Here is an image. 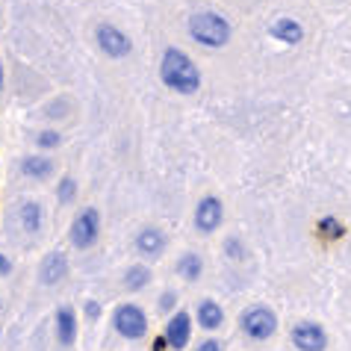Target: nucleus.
Masks as SVG:
<instances>
[{"instance_id": "obj_1", "label": "nucleus", "mask_w": 351, "mask_h": 351, "mask_svg": "<svg viewBox=\"0 0 351 351\" xmlns=\"http://www.w3.org/2000/svg\"><path fill=\"white\" fill-rule=\"evenodd\" d=\"M160 77L169 89L180 95H195L201 89V71L180 47H169L160 60Z\"/></svg>"}, {"instance_id": "obj_2", "label": "nucleus", "mask_w": 351, "mask_h": 351, "mask_svg": "<svg viewBox=\"0 0 351 351\" xmlns=\"http://www.w3.org/2000/svg\"><path fill=\"white\" fill-rule=\"evenodd\" d=\"M189 36L204 47H224L230 42V24L219 12H195L189 18Z\"/></svg>"}, {"instance_id": "obj_3", "label": "nucleus", "mask_w": 351, "mask_h": 351, "mask_svg": "<svg viewBox=\"0 0 351 351\" xmlns=\"http://www.w3.org/2000/svg\"><path fill=\"white\" fill-rule=\"evenodd\" d=\"M239 328H242V334H245L248 339H254V343H263V339L275 337V330H278V316L271 313L269 307L254 304V307H248L245 313L239 316Z\"/></svg>"}, {"instance_id": "obj_4", "label": "nucleus", "mask_w": 351, "mask_h": 351, "mask_svg": "<svg viewBox=\"0 0 351 351\" xmlns=\"http://www.w3.org/2000/svg\"><path fill=\"white\" fill-rule=\"evenodd\" d=\"M112 325L124 339H142L148 334V316L139 304H121L112 313Z\"/></svg>"}, {"instance_id": "obj_5", "label": "nucleus", "mask_w": 351, "mask_h": 351, "mask_svg": "<svg viewBox=\"0 0 351 351\" xmlns=\"http://www.w3.org/2000/svg\"><path fill=\"white\" fill-rule=\"evenodd\" d=\"M101 237V216L95 207H83L71 224V242L77 248H92Z\"/></svg>"}, {"instance_id": "obj_6", "label": "nucleus", "mask_w": 351, "mask_h": 351, "mask_svg": "<svg viewBox=\"0 0 351 351\" xmlns=\"http://www.w3.org/2000/svg\"><path fill=\"white\" fill-rule=\"evenodd\" d=\"M292 346H295L298 351H325L328 348V334H325V328L319 325V322L313 319H304V322H298L295 328H292Z\"/></svg>"}, {"instance_id": "obj_7", "label": "nucleus", "mask_w": 351, "mask_h": 351, "mask_svg": "<svg viewBox=\"0 0 351 351\" xmlns=\"http://www.w3.org/2000/svg\"><path fill=\"white\" fill-rule=\"evenodd\" d=\"M97 45H101V51L106 56H112V60H121V56H128L130 53V36L128 33H121L119 27H112V24H101L97 27Z\"/></svg>"}, {"instance_id": "obj_8", "label": "nucleus", "mask_w": 351, "mask_h": 351, "mask_svg": "<svg viewBox=\"0 0 351 351\" xmlns=\"http://www.w3.org/2000/svg\"><path fill=\"white\" fill-rule=\"evenodd\" d=\"M221 219H224V207L216 195H207V198L198 201V207H195V228L201 233H213L216 228H221Z\"/></svg>"}, {"instance_id": "obj_9", "label": "nucleus", "mask_w": 351, "mask_h": 351, "mask_svg": "<svg viewBox=\"0 0 351 351\" xmlns=\"http://www.w3.org/2000/svg\"><path fill=\"white\" fill-rule=\"evenodd\" d=\"M165 339H169V348L180 351L189 346L192 339V316L186 310H178V313H171V319L165 322Z\"/></svg>"}, {"instance_id": "obj_10", "label": "nucleus", "mask_w": 351, "mask_h": 351, "mask_svg": "<svg viewBox=\"0 0 351 351\" xmlns=\"http://www.w3.org/2000/svg\"><path fill=\"white\" fill-rule=\"evenodd\" d=\"M65 271H68V257L62 251H51V254L42 260V266H38V280H42L45 287H53L65 278Z\"/></svg>"}, {"instance_id": "obj_11", "label": "nucleus", "mask_w": 351, "mask_h": 351, "mask_svg": "<svg viewBox=\"0 0 351 351\" xmlns=\"http://www.w3.org/2000/svg\"><path fill=\"white\" fill-rule=\"evenodd\" d=\"M136 251L145 257H160L165 251V233L160 228H142L136 237Z\"/></svg>"}, {"instance_id": "obj_12", "label": "nucleus", "mask_w": 351, "mask_h": 351, "mask_svg": "<svg viewBox=\"0 0 351 351\" xmlns=\"http://www.w3.org/2000/svg\"><path fill=\"white\" fill-rule=\"evenodd\" d=\"M56 339H60V346H74L77 339V313L68 304L56 310Z\"/></svg>"}, {"instance_id": "obj_13", "label": "nucleus", "mask_w": 351, "mask_h": 351, "mask_svg": "<svg viewBox=\"0 0 351 351\" xmlns=\"http://www.w3.org/2000/svg\"><path fill=\"white\" fill-rule=\"evenodd\" d=\"M269 33H271V38H278V42H284V45H298L301 38H304V27L298 21H292V18H278V21L269 27Z\"/></svg>"}, {"instance_id": "obj_14", "label": "nucleus", "mask_w": 351, "mask_h": 351, "mask_svg": "<svg viewBox=\"0 0 351 351\" xmlns=\"http://www.w3.org/2000/svg\"><path fill=\"white\" fill-rule=\"evenodd\" d=\"M195 319H198V325L204 330H216V328H221V322H224V310L213 298H204L198 304V310H195Z\"/></svg>"}, {"instance_id": "obj_15", "label": "nucleus", "mask_w": 351, "mask_h": 351, "mask_svg": "<svg viewBox=\"0 0 351 351\" xmlns=\"http://www.w3.org/2000/svg\"><path fill=\"white\" fill-rule=\"evenodd\" d=\"M21 171L30 180H47L53 174V162L47 157H24L21 160Z\"/></svg>"}, {"instance_id": "obj_16", "label": "nucleus", "mask_w": 351, "mask_h": 351, "mask_svg": "<svg viewBox=\"0 0 351 351\" xmlns=\"http://www.w3.org/2000/svg\"><path fill=\"white\" fill-rule=\"evenodd\" d=\"M18 216H21V224H24L27 233H36L38 228H42V207H38L36 201H21Z\"/></svg>"}, {"instance_id": "obj_17", "label": "nucleus", "mask_w": 351, "mask_h": 351, "mask_svg": "<svg viewBox=\"0 0 351 351\" xmlns=\"http://www.w3.org/2000/svg\"><path fill=\"white\" fill-rule=\"evenodd\" d=\"M204 271V260L195 254V251H186V254H180L178 260V275H183L186 280H198Z\"/></svg>"}, {"instance_id": "obj_18", "label": "nucleus", "mask_w": 351, "mask_h": 351, "mask_svg": "<svg viewBox=\"0 0 351 351\" xmlns=\"http://www.w3.org/2000/svg\"><path fill=\"white\" fill-rule=\"evenodd\" d=\"M148 280H151V269L148 266H130L128 278H124V287H128L130 292H136V289L148 287Z\"/></svg>"}, {"instance_id": "obj_19", "label": "nucleus", "mask_w": 351, "mask_h": 351, "mask_svg": "<svg viewBox=\"0 0 351 351\" xmlns=\"http://www.w3.org/2000/svg\"><path fill=\"white\" fill-rule=\"evenodd\" d=\"M319 233H322L325 239H339V237L346 233V228H343V224H339L334 216H325V219H319Z\"/></svg>"}, {"instance_id": "obj_20", "label": "nucleus", "mask_w": 351, "mask_h": 351, "mask_svg": "<svg viewBox=\"0 0 351 351\" xmlns=\"http://www.w3.org/2000/svg\"><path fill=\"white\" fill-rule=\"evenodd\" d=\"M77 195V180L74 178H62L60 180V189H56V198H60V204H68Z\"/></svg>"}, {"instance_id": "obj_21", "label": "nucleus", "mask_w": 351, "mask_h": 351, "mask_svg": "<svg viewBox=\"0 0 351 351\" xmlns=\"http://www.w3.org/2000/svg\"><path fill=\"white\" fill-rule=\"evenodd\" d=\"M224 251H228L230 260H242V257H245V251H242V242L237 237H230L228 242H224Z\"/></svg>"}, {"instance_id": "obj_22", "label": "nucleus", "mask_w": 351, "mask_h": 351, "mask_svg": "<svg viewBox=\"0 0 351 351\" xmlns=\"http://www.w3.org/2000/svg\"><path fill=\"white\" fill-rule=\"evenodd\" d=\"M36 142H38V148H56V145L62 142V136H60V133H53V130H45Z\"/></svg>"}, {"instance_id": "obj_23", "label": "nucleus", "mask_w": 351, "mask_h": 351, "mask_svg": "<svg viewBox=\"0 0 351 351\" xmlns=\"http://www.w3.org/2000/svg\"><path fill=\"white\" fill-rule=\"evenodd\" d=\"M174 292H162V298H160V310H171L174 307Z\"/></svg>"}, {"instance_id": "obj_24", "label": "nucleus", "mask_w": 351, "mask_h": 351, "mask_svg": "<svg viewBox=\"0 0 351 351\" xmlns=\"http://www.w3.org/2000/svg\"><path fill=\"white\" fill-rule=\"evenodd\" d=\"M195 351H221V343H216V339H204Z\"/></svg>"}, {"instance_id": "obj_25", "label": "nucleus", "mask_w": 351, "mask_h": 351, "mask_svg": "<svg viewBox=\"0 0 351 351\" xmlns=\"http://www.w3.org/2000/svg\"><path fill=\"white\" fill-rule=\"evenodd\" d=\"M9 271H12V263H9L3 254H0V278H3V275H9Z\"/></svg>"}, {"instance_id": "obj_26", "label": "nucleus", "mask_w": 351, "mask_h": 351, "mask_svg": "<svg viewBox=\"0 0 351 351\" xmlns=\"http://www.w3.org/2000/svg\"><path fill=\"white\" fill-rule=\"evenodd\" d=\"M86 313H89V319H97V313H101V307H97L95 301H89V304H86Z\"/></svg>"}, {"instance_id": "obj_27", "label": "nucleus", "mask_w": 351, "mask_h": 351, "mask_svg": "<svg viewBox=\"0 0 351 351\" xmlns=\"http://www.w3.org/2000/svg\"><path fill=\"white\" fill-rule=\"evenodd\" d=\"M165 346H169V339H165V334H162V337H157V339H154V351H162Z\"/></svg>"}, {"instance_id": "obj_28", "label": "nucleus", "mask_w": 351, "mask_h": 351, "mask_svg": "<svg viewBox=\"0 0 351 351\" xmlns=\"http://www.w3.org/2000/svg\"><path fill=\"white\" fill-rule=\"evenodd\" d=\"M0 83H3V68H0Z\"/></svg>"}]
</instances>
